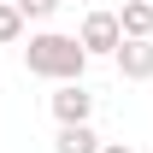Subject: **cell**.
<instances>
[{
    "mask_svg": "<svg viewBox=\"0 0 153 153\" xmlns=\"http://www.w3.org/2000/svg\"><path fill=\"white\" fill-rule=\"evenodd\" d=\"M24 65L36 76H47V82H82V71H88V47L76 36H59V30H41V36H30V47H24Z\"/></svg>",
    "mask_w": 153,
    "mask_h": 153,
    "instance_id": "obj_1",
    "label": "cell"
},
{
    "mask_svg": "<svg viewBox=\"0 0 153 153\" xmlns=\"http://www.w3.org/2000/svg\"><path fill=\"white\" fill-rule=\"evenodd\" d=\"M76 41L88 47V59H94V53H118V47H124V24H118V12H88L82 30H76Z\"/></svg>",
    "mask_w": 153,
    "mask_h": 153,
    "instance_id": "obj_2",
    "label": "cell"
},
{
    "mask_svg": "<svg viewBox=\"0 0 153 153\" xmlns=\"http://www.w3.org/2000/svg\"><path fill=\"white\" fill-rule=\"evenodd\" d=\"M118 71L130 76V82H147L153 76V36H124V47H118Z\"/></svg>",
    "mask_w": 153,
    "mask_h": 153,
    "instance_id": "obj_3",
    "label": "cell"
},
{
    "mask_svg": "<svg viewBox=\"0 0 153 153\" xmlns=\"http://www.w3.org/2000/svg\"><path fill=\"white\" fill-rule=\"evenodd\" d=\"M88 112H94V94L82 82H59V94H53V118L59 124H88Z\"/></svg>",
    "mask_w": 153,
    "mask_h": 153,
    "instance_id": "obj_4",
    "label": "cell"
},
{
    "mask_svg": "<svg viewBox=\"0 0 153 153\" xmlns=\"http://www.w3.org/2000/svg\"><path fill=\"white\" fill-rule=\"evenodd\" d=\"M106 141H100L88 124H59V141H53V153H100Z\"/></svg>",
    "mask_w": 153,
    "mask_h": 153,
    "instance_id": "obj_5",
    "label": "cell"
},
{
    "mask_svg": "<svg viewBox=\"0 0 153 153\" xmlns=\"http://www.w3.org/2000/svg\"><path fill=\"white\" fill-rule=\"evenodd\" d=\"M118 24H124V36H153V0H124Z\"/></svg>",
    "mask_w": 153,
    "mask_h": 153,
    "instance_id": "obj_6",
    "label": "cell"
},
{
    "mask_svg": "<svg viewBox=\"0 0 153 153\" xmlns=\"http://www.w3.org/2000/svg\"><path fill=\"white\" fill-rule=\"evenodd\" d=\"M24 24H30V18L18 12V0H0V47H6V41H18Z\"/></svg>",
    "mask_w": 153,
    "mask_h": 153,
    "instance_id": "obj_7",
    "label": "cell"
},
{
    "mask_svg": "<svg viewBox=\"0 0 153 153\" xmlns=\"http://www.w3.org/2000/svg\"><path fill=\"white\" fill-rule=\"evenodd\" d=\"M59 6H65V0H18V12H24L30 24H41V18H53Z\"/></svg>",
    "mask_w": 153,
    "mask_h": 153,
    "instance_id": "obj_8",
    "label": "cell"
},
{
    "mask_svg": "<svg viewBox=\"0 0 153 153\" xmlns=\"http://www.w3.org/2000/svg\"><path fill=\"white\" fill-rule=\"evenodd\" d=\"M100 153H135V147H130V141H106Z\"/></svg>",
    "mask_w": 153,
    "mask_h": 153,
    "instance_id": "obj_9",
    "label": "cell"
}]
</instances>
